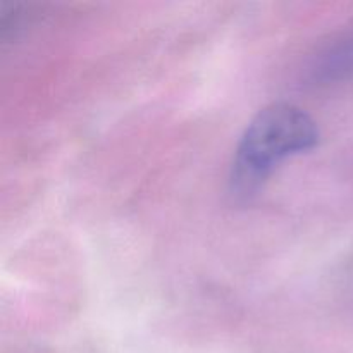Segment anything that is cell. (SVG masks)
<instances>
[{"label":"cell","mask_w":353,"mask_h":353,"mask_svg":"<svg viewBox=\"0 0 353 353\" xmlns=\"http://www.w3.org/2000/svg\"><path fill=\"white\" fill-rule=\"evenodd\" d=\"M317 143L319 130L305 110L286 102L264 107L245 128L234 150L231 193L248 199L259 192L279 162L312 150Z\"/></svg>","instance_id":"cell-1"}]
</instances>
